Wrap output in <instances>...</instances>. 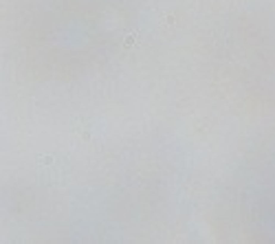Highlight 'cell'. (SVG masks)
<instances>
[{
  "instance_id": "obj_1",
  "label": "cell",
  "mask_w": 275,
  "mask_h": 244,
  "mask_svg": "<svg viewBox=\"0 0 275 244\" xmlns=\"http://www.w3.org/2000/svg\"><path fill=\"white\" fill-rule=\"evenodd\" d=\"M137 42H139V33L137 31H128L126 35H123V48H126V51H130Z\"/></svg>"
}]
</instances>
